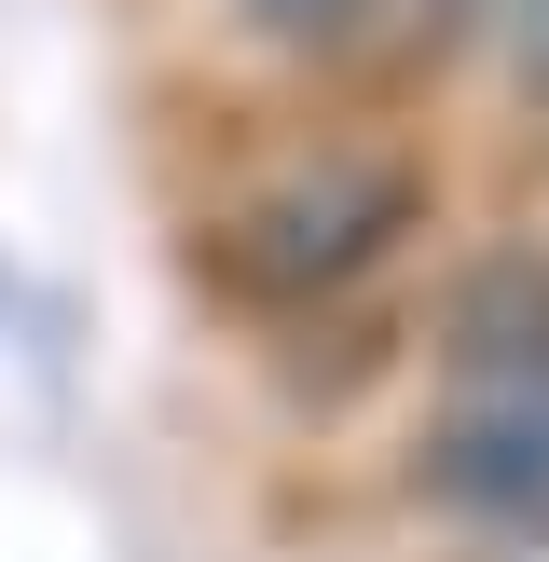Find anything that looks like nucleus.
Masks as SVG:
<instances>
[{
  "label": "nucleus",
  "instance_id": "obj_2",
  "mask_svg": "<svg viewBox=\"0 0 549 562\" xmlns=\"http://www.w3.org/2000/svg\"><path fill=\"white\" fill-rule=\"evenodd\" d=\"M412 508L453 536H549V357L508 371H439L399 453Z\"/></svg>",
  "mask_w": 549,
  "mask_h": 562
},
{
  "label": "nucleus",
  "instance_id": "obj_4",
  "mask_svg": "<svg viewBox=\"0 0 549 562\" xmlns=\"http://www.w3.org/2000/svg\"><path fill=\"white\" fill-rule=\"evenodd\" d=\"M220 14H234L261 55H344L357 27L384 14V0H220Z\"/></svg>",
  "mask_w": 549,
  "mask_h": 562
},
{
  "label": "nucleus",
  "instance_id": "obj_6",
  "mask_svg": "<svg viewBox=\"0 0 549 562\" xmlns=\"http://www.w3.org/2000/svg\"><path fill=\"white\" fill-rule=\"evenodd\" d=\"M481 14H508V0H426V27H481Z\"/></svg>",
  "mask_w": 549,
  "mask_h": 562
},
{
  "label": "nucleus",
  "instance_id": "obj_1",
  "mask_svg": "<svg viewBox=\"0 0 549 562\" xmlns=\"http://www.w3.org/2000/svg\"><path fill=\"white\" fill-rule=\"evenodd\" d=\"M426 234V151L399 137H329V151H289L220 206L206 261L234 302L261 316H329L344 289H371L399 247Z\"/></svg>",
  "mask_w": 549,
  "mask_h": 562
},
{
  "label": "nucleus",
  "instance_id": "obj_3",
  "mask_svg": "<svg viewBox=\"0 0 549 562\" xmlns=\"http://www.w3.org/2000/svg\"><path fill=\"white\" fill-rule=\"evenodd\" d=\"M426 344H439V371H508V357H549V247H481V261L439 289Z\"/></svg>",
  "mask_w": 549,
  "mask_h": 562
},
{
  "label": "nucleus",
  "instance_id": "obj_5",
  "mask_svg": "<svg viewBox=\"0 0 549 562\" xmlns=\"http://www.w3.org/2000/svg\"><path fill=\"white\" fill-rule=\"evenodd\" d=\"M508 82H522V110H549V0H508Z\"/></svg>",
  "mask_w": 549,
  "mask_h": 562
}]
</instances>
